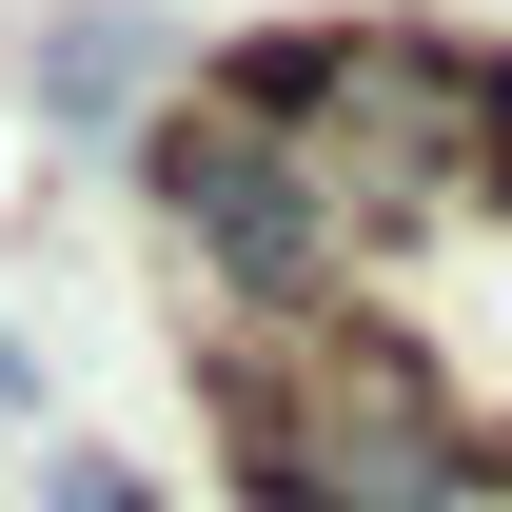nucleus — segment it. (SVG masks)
<instances>
[{"mask_svg": "<svg viewBox=\"0 0 512 512\" xmlns=\"http://www.w3.org/2000/svg\"><path fill=\"white\" fill-rule=\"evenodd\" d=\"M237 473L276 512H434L453 493V414L394 355H296V375H237Z\"/></svg>", "mask_w": 512, "mask_h": 512, "instance_id": "obj_3", "label": "nucleus"}, {"mask_svg": "<svg viewBox=\"0 0 512 512\" xmlns=\"http://www.w3.org/2000/svg\"><path fill=\"white\" fill-rule=\"evenodd\" d=\"M256 99L316 138V178L355 237H414L453 197H512V60L434 40V20H335L296 60H256Z\"/></svg>", "mask_w": 512, "mask_h": 512, "instance_id": "obj_1", "label": "nucleus"}, {"mask_svg": "<svg viewBox=\"0 0 512 512\" xmlns=\"http://www.w3.org/2000/svg\"><path fill=\"white\" fill-rule=\"evenodd\" d=\"M60 99H79V119H99V99H138V20H79V40H60Z\"/></svg>", "mask_w": 512, "mask_h": 512, "instance_id": "obj_4", "label": "nucleus"}, {"mask_svg": "<svg viewBox=\"0 0 512 512\" xmlns=\"http://www.w3.org/2000/svg\"><path fill=\"white\" fill-rule=\"evenodd\" d=\"M60 512H158V493H138L119 453H60Z\"/></svg>", "mask_w": 512, "mask_h": 512, "instance_id": "obj_5", "label": "nucleus"}, {"mask_svg": "<svg viewBox=\"0 0 512 512\" xmlns=\"http://www.w3.org/2000/svg\"><path fill=\"white\" fill-rule=\"evenodd\" d=\"M158 197H178V237L237 276V296H276V316H316L335 276H355V217H335L316 138L276 119L256 79H217L197 119H158Z\"/></svg>", "mask_w": 512, "mask_h": 512, "instance_id": "obj_2", "label": "nucleus"}]
</instances>
